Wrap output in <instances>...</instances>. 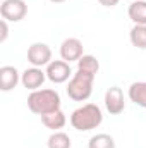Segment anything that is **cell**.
<instances>
[{"label": "cell", "mask_w": 146, "mask_h": 148, "mask_svg": "<svg viewBox=\"0 0 146 148\" xmlns=\"http://www.w3.org/2000/svg\"><path fill=\"white\" fill-rule=\"evenodd\" d=\"M103 122L102 109L96 103H84L71 114V126L76 131H91Z\"/></svg>", "instance_id": "1"}, {"label": "cell", "mask_w": 146, "mask_h": 148, "mask_svg": "<svg viewBox=\"0 0 146 148\" xmlns=\"http://www.w3.org/2000/svg\"><path fill=\"white\" fill-rule=\"evenodd\" d=\"M28 109L36 114V115H45L50 112H55L60 109V95L55 90L45 88V90H35L28 97Z\"/></svg>", "instance_id": "2"}, {"label": "cell", "mask_w": 146, "mask_h": 148, "mask_svg": "<svg viewBox=\"0 0 146 148\" xmlns=\"http://www.w3.org/2000/svg\"><path fill=\"white\" fill-rule=\"evenodd\" d=\"M95 77L93 74L83 73V71H77L76 74H72L69 84H67V95L69 98L74 102H86L91 93H93V83H95Z\"/></svg>", "instance_id": "3"}, {"label": "cell", "mask_w": 146, "mask_h": 148, "mask_svg": "<svg viewBox=\"0 0 146 148\" xmlns=\"http://www.w3.org/2000/svg\"><path fill=\"white\" fill-rule=\"evenodd\" d=\"M2 19L9 23H19L28 14V5L24 0H3L0 5Z\"/></svg>", "instance_id": "4"}, {"label": "cell", "mask_w": 146, "mask_h": 148, "mask_svg": "<svg viewBox=\"0 0 146 148\" xmlns=\"http://www.w3.org/2000/svg\"><path fill=\"white\" fill-rule=\"evenodd\" d=\"M46 79H50L55 84H62L65 83L69 77H72V69L71 64L65 60H52L46 66Z\"/></svg>", "instance_id": "5"}, {"label": "cell", "mask_w": 146, "mask_h": 148, "mask_svg": "<svg viewBox=\"0 0 146 148\" xmlns=\"http://www.w3.org/2000/svg\"><path fill=\"white\" fill-rule=\"evenodd\" d=\"M28 62L33 67H43L52 62V48L46 43H33L28 48Z\"/></svg>", "instance_id": "6"}, {"label": "cell", "mask_w": 146, "mask_h": 148, "mask_svg": "<svg viewBox=\"0 0 146 148\" xmlns=\"http://www.w3.org/2000/svg\"><path fill=\"white\" fill-rule=\"evenodd\" d=\"M83 55H84V47H83L81 40L67 38V40L62 41V45H60V57H62V60L71 64V62H77Z\"/></svg>", "instance_id": "7"}, {"label": "cell", "mask_w": 146, "mask_h": 148, "mask_svg": "<svg viewBox=\"0 0 146 148\" xmlns=\"http://www.w3.org/2000/svg\"><path fill=\"white\" fill-rule=\"evenodd\" d=\"M105 107L110 112V115H119L126 109L124 91L119 86H110L105 93Z\"/></svg>", "instance_id": "8"}, {"label": "cell", "mask_w": 146, "mask_h": 148, "mask_svg": "<svg viewBox=\"0 0 146 148\" xmlns=\"http://www.w3.org/2000/svg\"><path fill=\"white\" fill-rule=\"evenodd\" d=\"M45 79H46V73H43L41 67H29V69H26L24 73L21 74L23 86L28 88V90H31V91L40 90L43 86Z\"/></svg>", "instance_id": "9"}, {"label": "cell", "mask_w": 146, "mask_h": 148, "mask_svg": "<svg viewBox=\"0 0 146 148\" xmlns=\"http://www.w3.org/2000/svg\"><path fill=\"white\" fill-rule=\"evenodd\" d=\"M21 81V74L14 66H2L0 67V90L2 91H12L17 83Z\"/></svg>", "instance_id": "10"}, {"label": "cell", "mask_w": 146, "mask_h": 148, "mask_svg": "<svg viewBox=\"0 0 146 148\" xmlns=\"http://www.w3.org/2000/svg\"><path fill=\"white\" fill-rule=\"evenodd\" d=\"M41 122H43V126H45L46 129L59 131V129H62V127L65 126L67 117H65V114H64V112L59 109V110H55V112H50V114L41 115Z\"/></svg>", "instance_id": "11"}, {"label": "cell", "mask_w": 146, "mask_h": 148, "mask_svg": "<svg viewBox=\"0 0 146 148\" xmlns=\"http://www.w3.org/2000/svg\"><path fill=\"white\" fill-rule=\"evenodd\" d=\"M129 100L136 103L138 107L146 109V81H136L129 86Z\"/></svg>", "instance_id": "12"}, {"label": "cell", "mask_w": 146, "mask_h": 148, "mask_svg": "<svg viewBox=\"0 0 146 148\" xmlns=\"http://www.w3.org/2000/svg\"><path fill=\"white\" fill-rule=\"evenodd\" d=\"M127 16L134 24H146V0H134L127 9Z\"/></svg>", "instance_id": "13"}, {"label": "cell", "mask_w": 146, "mask_h": 148, "mask_svg": "<svg viewBox=\"0 0 146 148\" xmlns=\"http://www.w3.org/2000/svg\"><path fill=\"white\" fill-rule=\"evenodd\" d=\"M129 40L132 47L139 50H146V24H134L129 33Z\"/></svg>", "instance_id": "14"}, {"label": "cell", "mask_w": 146, "mask_h": 148, "mask_svg": "<svg viewBox=\"0 0 146 148\" xmlns=\"http://www.w3.org/2000/svg\"><path fill=\"white\" fill-rule=\"evenodd\" d=\"M77 71H83V73L96 76L98 71H100V62H98V59L95 55H83L77 60Z\"/></svg>", "instance_id": "15"}, {"label": "cell", "mask_w": 146, "mask_h": 148, "mask_svg": "<svg viewBox=\"0 0 146 148\" xmlns=\"http://www.w3.org/2000/svg\"><path fill=\"white\" fill-rule=\"evenodd\" d=\"M46 147L48 148H71L72 143H71L69 134H65L62 131H55V133L50 134V138L46 141Z\"/></svg>", "instance_id": "16"}, {"label": "cell", "mask_w": 146, "mask_h": 148, "mask_svg": "<svg viewBox=\"0 0 146 148\" xmlns=\"http://www.w3.org/2000/svg\"><path fill=\"white\" fill-rule=\"evenodd\" d=\"M88 148H115V140L110 134L100 133V134H95L89 140Z\"/></svg>", "instance_id": "17"}, {"label": "cell", "mask_w": 146, "mask_h": 148, "mask_svg": "<svg viewBox=\"0 0 146 148\" xmlns=\"http://www.w3.org/2000/svg\"><path fill=\"white\" fill-rule=\"evenodd\" d=\"M7 23H9V21H5V19H2V21H0V29H2L0 43H5V40H7V36H9V26H7Z\"/></svg>", "instance_id": "18"}, {"label": "cell", "mask_w": 146, "mask_h": 148, "mask_svg": "<svg viewBox=\"0 0 146 148\" xmlns=\"http://www.w3.org/2000/svg\"><path fill=\"white\" fill-rule=\"evenodd\" d=\"M98 2H100L103 7H115L120 0H98Z\"/></svg>", "instance_id": "19"}, {"label": "cell", "mask_w": 146, "mask_h": 148, "mask_svg": "<svg viewBox=\"0 0 146 148\" xmlns=\"http://www.w3.org/2000/svg\"><path fill=\"white\" fill-rule=\"evenodd\" d=\"M52 3H62V2H65V0H50Z\"/></svg>", "instance_id": "20"}]
</instances>
